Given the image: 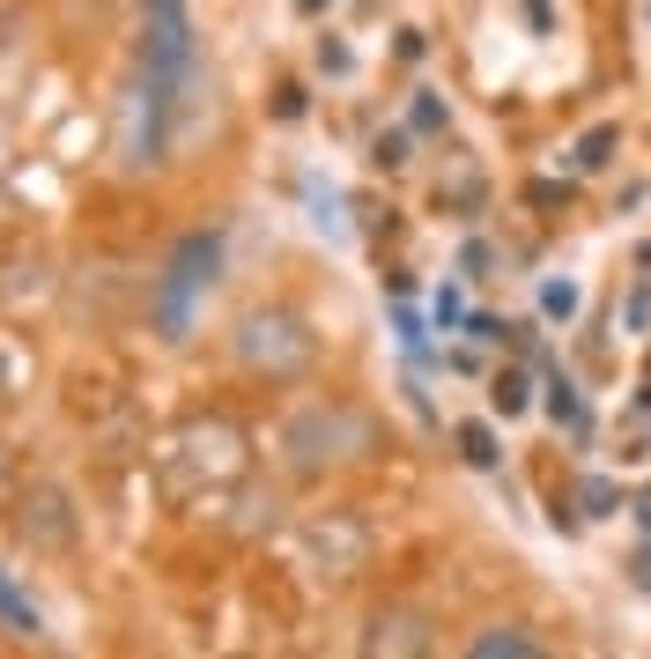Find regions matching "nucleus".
I'll return each mask as SVG.
<instances>
[{"instance_id":"20e7f679","label":"nucleus","mask_w":651,"mask_h":659,"mask_svg":"<svg viewBox=\"0 0 651 659\" xmlns=\"http://www.w3.org/2000/svg\"><path fill=\"white\" fill-rule=\"evenodd\" d=\"M163 467H171V489H178V497H200V489L216 497L230 482H245V430L222 423V415H193Z\"/></svg>"},{"instance_id":"6e6552de","label":"nucleus","mask_w":651,"mask_h":659,"mask_svg":"<svg viewBox=\"0 0 651 659\" xmlns=\"http://www.w3.org/2000/svg\"><path fill=\"white\" fill-rule=\"evenodd\" d=\"M0 637H45V608L31 600V586L0 564Z\"/></svg>"},{"instance_id":"f257e3e1","label":"nucleus","mask_w":651,"mask_h":659,"mask_svg":"<svg viewBox=\"0 0 651 659\" xmlns=\"http://www.w3.org/2000/svg\"><path fill=\"white\" fill-rule=\"evenodd\" d=\"M377 452H385V423L356 393H297L267 438V460L281 467V482H334V474L371 467Z\"/></svg>"},{"instance_id":"9b49d317","label":"nucleus","mask_w":651,"mask_h":659,"mask_svg":"<svg viewBox=\"0 0 651 659\" xmlns=\"http://www.w3.org/2000/svg\"><path fill=\"white\" fill-rule=\"evenodd\" d=\"M607 149H615V126H592L585 141H578V163L592 171V163H607Z\"/></svg>"},{"instance_id":"f8f14e48","label":"nucleus","mask_w":651,"mask_h":659,"mask_svg":"<svg viewBox=\"0 0 651 659\" xmlns=\"http://www.w3.org/2000/svg\"><path fill=\"white\" fill-rule=\"evenodd\" d=\"M0 504H8V452H0Z\"/></svg>"},{"instance_id":"423d86ee","label":"nucleus","mask_w":651,"mask_h":659,"mask_svg":"<svg viewBox=\"0 0 651 659\" xmlns=\"http://www.w3.org/2000/svg\"><path fill=\"white\" fill-rule=\"evenodd\" d=\"M356 659H437V615L422 600H377L356 629Z\"/></svg>"},{"instance_id":"39448f33","label":"nucleus","mask_w":651,"mask_h":659,"mask_svg":"<svg viewBox=\"0 0 651 659\" xmlns=\"http://www.w3.org/2000/svg\"><path fill=\"white\" fill-rule=\"evenodd\" d=\"M8 534H15V548H31V556H74L82 548V511H74V497H67L60 482H15L8 489Z\"/></svg>"},{"instance_id":"7ed1b4c3","label":"nucleus","mask_w":651,"mask_h":659,"mask_svg":"<svg viewBox=\"0 0 651 659\" xmlns=\"http://www.w3.org/2000/svg\"><path fill=\"white\" fill-rule=\"evenodd\" d=\"M216 267H222V238H216V230H193V238L171 245L163 275L149 282V319H155V334H163V342H186V334H193V312L208 304Z\"/></svg>"},{"instance_id":"f03ea898","label":"nucleus","mask_w":651,"mask_h":659,"mask_svg":"<svg viewBox=\"0 0 651 659\" xmlns=\"http://www.w3.org/2000/svg\"><path fill=\"white\" fill-rule=\"evenodd\" d=\"M230 348H237V371L267 378V385H297V378L318 363V334H311L289 304H252V312L237 319Z\"/></svg>"},{"instance_id":"9d476101","label":"nucleus","mask_w":651,"mask_h":659,"mask_svg":"<svg viewBox=\"0 0 651 659\" xmlns=\"http://www.w3.org/2000/svg\"><path fill=\"white\" fill-rule=\"evenodd\" d=\"M497 408H503V415L526 408V371H497Z\"/></svg>"},{"instance_id":"1a4fd4ad","label":"nucleus","mask_w":651,"mask_h":659,"mask_svg":"<svg viewBox=\"0 0 651 659\" xmlns=\"http://www.w3.org/2000/svg\"><path fill=\"white\" fill-rule=\"evenodd\" d=\"M460 452H466V467H497V438H489V423H460Z\"/></svg>"},{"instance_id":"0eeeda50","label":"nucleus","mask_w":651,"mask_h":659,"mask_svg":"<svg viewBox=\"0 0 651 659\" xmlns=\"http://www.w3.org/2000/svg\"><path fill=\"white\" fill-rule=\"evenodd\" d=\"M460 659H556V652H548V637H540L526 615H489V623L460 645Z\"/></svg>"}]
</instances>
